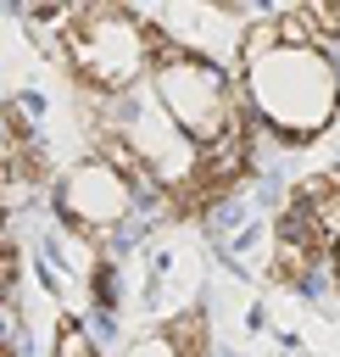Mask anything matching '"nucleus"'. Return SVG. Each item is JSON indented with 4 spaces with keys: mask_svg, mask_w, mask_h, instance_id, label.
Instances as JSON below:
<instances>
[{
    "mask_svg": "<svg viewBox=\"0 0 340 357\" xmlns=\"http://www.w3.org/2000/svg\"><path fill=\"white\" fill-rule=\"evenodd\" d=\"M251 100L262 112L268 128H279L284 145L312 139V128H323L334 117V67L318 50H273L268 61L251 67Z\"/></svg>",
    "mask_w": 340,
    "mask_h": 357,
    "instance_id": "f257e3e1",
    "label": "nucleus"
},
{
    "mask_svg": "<svg viewBox=\"0 0 340 357\" xmlns=\"http://www.w3.org/2000/svg\"><path fill=\"white\" fill-rule=\"evenodd\" d=\"M50 50L100 95L128 89L139 78V67L150 61L145 56V28L134 17H123V11H111V6L106 11H78V28L61 33Z\"/></svg>",
    "mask_w": 340,
    "mask_h": 357,
    "instance_id": "f03ea898",
    "label": "nucleus"
},
{
    "mask_svg": "<svg viewBox=\"0 0 340 357\" xmlns=\"http://www.w3.org/2000/svg\"><path fill=\"white\" fill-rule=\"evenodd\" d=\"M156 84H162L167 117H173L184 134H195V145H212V139L229 128L234 106H240V95H229L223 73H217L206 56H195V50H184L173 67H162Z\"/></svg>",
    "mask_w": 340,
    "mask_h": 357,
    "instance_id": "7ed1b4c3",
    "label": "nucleus"
},
{
    "mask_svg": "<svg viewBox=\"0 0 340 357\" xmlns=\"http://www.w3.org/2000/svg\"><path fill=\"white\" fill-rule=\"evenodd\" d=\"M128 206H134V190L111 167H100V162H84L61 184V212H67L72 229H111Z\"/></svg>",
    "mask_w": 340,
    "mask_h": 357,
    "instance_id": "20e7f679",
    "label": "nucleus"
},
{
    "mask_svg": "<svg viewBox=\"0 0 340 357\" xmlns=\"http://www.w3.org/2000/svg\"><path fill=\"white\" fill-rule=\"evenodd\" d=\"M100 167H111L128 190H150V178H156V173H150V162H145V156L128 145V134H117V128H106V134H100Z\"/></svg>",
    "mask_w": 340,
    "mask_h": 357,
    "instance_id": "39448f33",
    "label": "nucleus"
},
{
    "mask_svg": "<svg viewBox=\"0 0 340 357\" xmlns=\"http://www.w3.org/2000/svg\"><path fill=\"white\" fill-rule=\"evenodd\" d=\"M312 268H318V251L312 245H290V240L273 245V279L279 284H307Z\"/></svg>",
    "mask_w": 340,
    "mask_h": 357,
    "instance_id": "423d86ee",
    "label": "nucleus"
},
{
    "mask_svg": "<svg viewBox=\"0 0 340 357\" xmlns=\"http://www.w3.org/2000/svg\"><path fill=\"white\" fill-rule=\"evenodd\" d=\"M167 340H173L178 357H206V318H201V312L173 318V324H167Z\"/></svg>",
    "mask_w": 340,
    "mask_h": 357,
    "instance_id": "0eeeda50",
    "label": "nucleus"
},
{
    "mask_svg": "<svg viewBox=\"0 0 340 357\" xmlns=\"http://www.w3.org/2000/svg\"><path fill=\"white\" fill-rule=\"evenodd\" d=\"M279 45H284V50H318L323 39H318V28H312L307 11H284V17H279Z\"/></svg>",
    "mask_w": 340,
    "mask_h": 357,
    "instance_id": "6e6552de",
    "label": "nucleus"
},
{
    "mask_svg": "<svg viewBox=\"0 0 340 357\" xmlns=\"http://www.w3.org/2000/svg\"><path fill=\"white\" fill-rule=\"evenodd\" d=\"M56 357H95V340L78 318H61L56 324Z\"/></svg>",
    "mask_w": 340,
    "mask_h": 357,
    "instance_id": "1a4fd4ad",
    "label": "nucleus"
},
{
    "mask_svg": "<svg viewBox=\"0 0 340 357\" xmlns=\"http://www.w3.org/2000/svg\"><path fill=\"white\" fill-rule=\"evenodd\" d=\"M89 296L111 312L117 307V273H111V262H95V279H89Z\"/></svg>",
    "mask_w": 340,
    "mask_h": 357,
    "instance_id": "9d476101",
    "label": "nucleus"
},
{
    "mask_svg": "<svg viewBox=\"0 0 340 357\" xmlns=\"http://www.w3.org/2000/svg\"><path fill=\"white\" fill-rule=\"evenodd\" d=\"M307 17H312V28H318V33H329V39L340 33V6H329V0H312V6H307Z\"/></svg>",
    "mask_w": 340,
    "mask_h": 357,
    "instance_id": "9b49d317",
    "label": "nucleus"
},
{
    "mask_svg": "<svg viewBox=\"0 0 340 357\" xmlns=\"http://www.w3.org/2000/svg\"><path fill=\"white\" fill-rule=\"evenodd\" d=\"M134 357H178V351H173V340H167V335H150V340H139V346H134Z\"/></svg>",
    "mask_w": 340,
    "mask_h": 357,
    "instance_id": "f8f14e48",
    "label": "nucleus"
},
{
    "mask_svg": "<svg viewBox=\"0 0 340 357\" xmlns=\"http://www.w3.org/2000/svg\"><path fill=\"white\" fill-rule=\"evenodd\" d=\"M323 262H329V268H334V279H340V234L329 240V257H323Z\"/></svg>",
    "mask_w": 340,
    "mask_h": 357,
    "instance_id": "ddd939ff",
    "label": "nucleus"
},
{
    "mask_svg": "<svg viewBox=\"0 0 340 357\" xmlns=\"http://www.w3.org/2000/svg\"><path fill=\"white\" fill-rule=\"evenodd\" d=\"M0 223H6V206H0Z\"/></svg>",
    "mask_w": 340,
    "mask_h": 357,
    "instance_id": "4468645a",
    "label": "nucleus"
}]
</instances>
